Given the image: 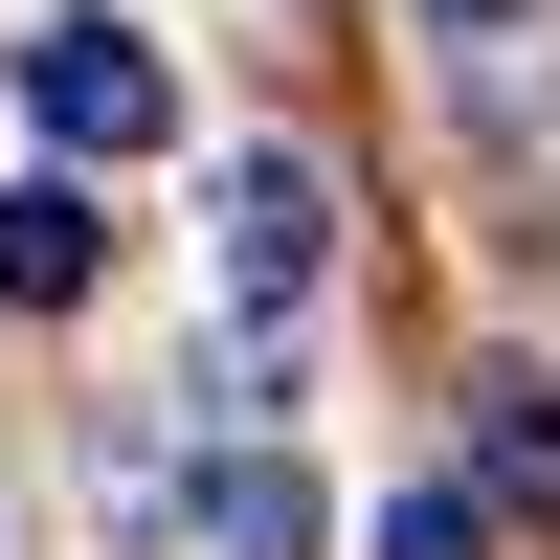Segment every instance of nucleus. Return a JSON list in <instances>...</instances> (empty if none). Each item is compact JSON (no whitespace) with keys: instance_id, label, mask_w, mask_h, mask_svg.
I'll list each match as a JSON object with an SVG mask.
<instances>
[{"instance_id":"1","label":"nucleus","mask_w":560,"mask_h":560,"mask_svg":"<svg viewBox=\"0 0 560 560\" xmlns=\"http://www.w3.org/2000/svg\"><path fill=\"white\" fill-rule=\"evenodd\" d=\"M23 135H45V158H158L179 90H158L135 23H23Z\"/></svg>"},{"instance_id":"2","label":"nucleus","mask_w":560,"mask_h":560,"mask_svg":"<svg viewBox=\"0 0 560 560\" xmlns=\"http://www.w3.org/2000/svg\"><path fill=\"white\" fill-rule=\"evenodd\" d=\"M314 269H337V179H314L292 135H269V158H224V292H247V314H292Z\"/></svg>"},{"instance_id":"3","label":"nucleus","mask_w":560,"mask_h":560,"mask_svg":"<svg viewBox=\"0 0 560 560\" xmlns=\"http://www.w3.org/2000/svg\"><path fill=\"white\" fill-rule=\"evenodd\" d=\"M90 269H113V224H90V179H0V292H23V314H68Z\"/></svg>"},{"instance_id":"4","label":"nucleus","mask_w":560,"mask_h":560,"mask_svg":"<svg viewBox=\"0 0 560 560\" xmlns=\"http://www.w3.org/2000/svg\"><path fill=\"white\" fill-rule=\"evenodd\" d=\"M314 538H337V516H314L292 448H224V471H202V560H314Z\"/></svg>"},{"instance_id":"5","label":"nucleus","mask_w":560,"mask_h":560,"mask_svg":"<svg viewBox=\"0 0 560 560\" xmlns=\"http://www.w3.org/2000/svg\"><path fill=\"white\" fill-rule=\"evenodd\" d=\"M359 560H493V493H382V538Z\"/></svg>"},{"instance_id":"6","label":"nucleus","mask_w":560,"mask_h":560,"mask_svg":"<svg viewBox=\"0 0 560 560\" xmlns=\"http://www.w3.org/2000/svg\"><path fill=\"white\" fill-rule=\"evenodd\" d=\"M493 493H560V382H493Z\"/></svg>"},{"instance_id":"7","label":"nucleus","mask_w":560,"mask_h":560,"mask_svg":"<svg viewBox=\"0 0 560 560\" xmlns=\"http://www.w3.org/2000/svg\"><path fill=\"white\" fill-rule=\"evenodd\" d=\"M427 23H448V45H493V23H538V0H427Z\"/></svg>"}]
</instances>
